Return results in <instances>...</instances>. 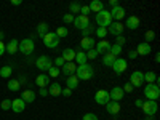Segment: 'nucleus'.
I'll return each mask as SVG.
<instances>
[{
  "mask_svg": "<svg viewBox=\"0 0 160 120\" xmlns=\"http://www.w3.org/2000/svg\"><path fill=\"white\" fill-rule=\"evenodd\" d=\"M155 80H157V74H155V72H148V74H144V82H148V83H155Z\"/></svg>",
  "mask_w": 160,
  "mask_h": 120,
  "instance_id": "34",
  "label": "nucleus"
},
{
  "mask_svg": "<svg viewBox=\"0 0 160 120\" xmlns=\"http://www.w3.org/2000/svg\"><path fill=\"white\" fill-rule=\"evenodd\" d=\"M21 99L24 102H34L35 101V93L32 90H24L22 95H21Z\"/></svg>",
  "mask_w": 160,
  "mask_h": 120,
  "instance_id": "25",
  "label": "nucleus"
},
{
  "mask_svg": "<svg viewBox=\"0 0 160 120\" xmlns=\"http://www.w3.org/2000/svg\"><path fill=\"white\" fill-rule=\"evenodd\" d=\"M59 72H61V69L56 68V66H51V68L48 69V75H50V77H58Z\"/></svg>",
  "mask_w": 160,
  "mask_h": 120,
  "instance_id": "38",
  "label": "nucleus"
},
{
  "mask_svg": "<svg viewBox=\"0 0 160 120\" xmlns=\"http://www.w3.org/2000/svg\"><path fill=\"white\" fill-rule=\"evenodd\" d=\"M74 26H75L77 29L83 31L85 28H88V26H90V18L88 16H83V15H78V16L74 18Z\"/></svg>",
  "mask_w": 160,
  "mask_h": 120,
  "instance_id": "11",
  "label": "nucleus"
},
{
  "mask_svg": "<svg viewBox=\"0 0 160 120\" xmlns=\"http://www.w3.org/2000/svg\"><path fill=\"white\" fill-rule=\"evenodd\" d=\"M93 32H95V29H93V26H88V28H85L83 31H82V34H83V37H90Z\"/></svg>",
  "mask_w": 160,
  "mask_h": 120,
  "instance_id": "44",
  "label": "nucleus"
},
{
  "mask_svg": "<svg viewBox=\"0 0 160 120\" xmlns=\"http://www.w3.org/2000/svg\"><path fill=\"white\" fill-rule=\"evenodd\" d=\"M123 29H125V26H123L122 22H120V21H114V22H111V26L108 28V34H112V35H122Z\"/></svg>",
  "mask_w": 160,
  "mask_h": 120,
  "instance_id": "12",
  "label": "nucleus"
},
{
  "mask_svg": "<svg viewBox=\"0 0 160 120\" xmlns=\"http://www.w3.org/2000/svg\"><path fill=\"white\" fill-rule=\"evenodd\" d=\"M125 42H127V38H125L123 35H117V45H120V47H122Z\"/></svg>",
  "mask_w": 160,
  "mask_h": 120,
  "instance_id": "48",
  "label": "nucleus"
},
{
  "mask_svg": "<svg viewBox=\"0 0 160 120\" xmlns=\"http://www.w3.org/2000/svg\"><path fill=\"white\" fill-rule=\"evenodd\" d=\"M111 68H112V71H114L117 75H120V74H123V72L127 71L128 62H127V59H123V58H115V61H114V64L111 66Z\"/></svg>",
  "mask_w": 160,
  "mask_h": 120,
  "instance_id": "7",
  "label": "nucleus"
},
{
  "mask_svg": "<svg viewBox=\"0 0 160 120\" xmlns=\"http://www.w3.org/2000/svg\"><path fill=\"white\" fill-rule=\"evenodd\" d=\"M144 96L148 101H157L160 96V88L157 83H148L144 88Z\"/></svg>",
  "mask_w": 160,
  "mask_h": 120,
  "instance_id": "2",
  "label": "nucleus"
},
{
  "mask_svg": "<svg viewBox=\"0 0 160 120\" xmlns=\"http://www.w3.org/2000/svg\"><path fill=\"white\" fill-rule=\"evenodd\" d=\"M111 13V16H112V19H115V21H120L123 16H125V8H122V7H114L112 8V11H109Z\"/></svg>",
  "mask_w": 160,
  "mask_h": 120,
  "instance_id": "18",
  "label": "nucleus"
},
{
  "mask_svg": "<svg viewBox=\"0 0 160 120\" xmlns=\"http://www.w3.org/2000/svg\"><path fill=\"white\" fill-rule=\"evenodd\" d=\"M66 85H68L69 90H75V88L78 87V78H77L75 75L68 77V78H66Z\"/></svg>",
  "mask_w": 160,
  "mask_h": 120,
  "instance_id": "27",
  "label": "nucleus"
},
{
  "mask_svg": "<svg viewBox=\"0 0 160 120\" xmlns=\"http://www.w3.org/2000/svg\"><path fill=\"white\" fill-rule=\"evenodd\" d=\"M61 58H62L66 62H72V61L75 59V51H74L72 48H66V50L62 51Z\"/></svg>",
  "mask_w": 160,
  "mask_h": 120,
  "instance_id": "23",
  "label": "nucleus"
},
{
  "mask_svg": "<svg viewBox=\"0 0 160 120\" xmlns=\"http://www.w3.org/2000/svg\"><path fill=\"white\" fill-rule=\"evenodd\" d=\"M64 64H66V61H64V59H62L61 56H58V58L55 59V66H56V68H59V69H61Z\"/></svg>",
  "mask_w": 160,
  "mask_h": 120,
  "instance_id": "46",
  "label": "nucleus"
},
{
  "mask_svg": "<svg viewBox=\"0 0 160 120\" xmlns=\"http://www.w3.org/2000/svg\"><path fill=\"white\" fill-rule=\"evenodd\" d=\"M125 28H128L130 31H135L139 28V18L138 16H128L127 22H125Z\"/></svg>",
  "mask_w": 160,
  "mask_h": 120,
  "instance_id": "17",
  "label": "nucleus"
},
{
  "mask_svg": "<svg viewBox=\"0 0 160 120\" xmlns=\"http://www.w3.org/2000/svg\"><path fill=\"white\" fill-rule=\"evenodd\" d=\"M61 95H62V96H71V95H72V90H69L68 87H66V88H62Z\"/></svg>",
  "mask_w": 160,
  "mask_h": 120,
  "instance_id": "50",
  "label": "nucleus"
},
{
  "mask_svg": "<svg viewBox=\"0 0 160 120\" xmlns=\"http://www.w3.org/2000/svg\"><path fill=\"white\" fill-rule=\"evenodd\" d=\"M142 102H144V101H142V99H139V98H138V99H136V101H135V106H136V108H142Z\"/></svg>",
  "mask_w": 160,
  "mask_h": 120,
  "instance_id": "52",
  "label": "nucleus"
},
{
  "mask_svg": "<svg viewBox=\"0 0 160 120\" xmlns=\"http://www.w3.org/2000/svg\"><path fill=\"white\" fill-rule=\"evenodd\" d=\"M95 32H96V35H98L101 40H102V38H106V35H108V29H106V28H98Z\"/></svg>",
  "mask_w": 160,
  "mask_h": 120,
  "instance_id": "40",
  "label": "nucleus"
},
{
  "mask_svg": "<svg viewBox=\"0 0 160 120\" xmlns=\"http://www.w3.org/2000/svg\"><path fill=\"white\" fill-rule=\"evenodd\" d=\"M114 61H115V56L111 55V53H106V55L102 56V64L108 66V68H111V66L114 64Z\"/></svg>",
  "mask_w": 160,
  "mask_h": 120,
  "instance_id": "30",
  "label": "nucleus"
},
{
  "mask_svg": "<svg viewBox=\"0 0 160 120\" xmlns=\"http://www.w3.org/2000/svg\"><path fill=\"white\" fill-rule=\"evenodd\" d=\"M122 90H123V93H131V91H133V87H131V83L128 82V83H125V87H123Z\"/></svg>",
  "mask_w": 160,
  "mask_h": 120,
  "instance_id": "49",
  "label": "nucleus"
},
{
  "mask_svg": "<svg viewBox=\"0 0 160 120\" xmlns=\"http://www.w3.org/2000/svg\"><path fill=\"white\" fill-rule=\"evenodd\" d=\"M42 38H43V45H45L47 48H56L58 43H59V38H58V35H56L55 32H48V34H45Z\"/></svg>",
  "mask_w": 160,
  "mask_h": 120,
  "instance_id": "5",
  "label": "nucleus"
},
{
  "mask_svg": "<svg viewBox=\"0 0 160 120\" xmlns=\"http://www.w3.org/2000/svg\"><path fill=\"white\" fill-rule=\"evenodd\" d=\"M146 120H154L152 117H146Z\"/></svg>",
  "mask_w": 160,
  "mask_h": 120,
  "instance_id": "60",
  "label": "nucleus"
},
{
  "mask_svg": "<svg viewBox=\"0 0 160 120\" xmlns=\"http://www.w3.org/2000/svg\"><path fill=\"white\" fill-rule=\"evenodd\" d=\"M48 80H50V77H48L47 74H40V75L35 77V83H37V87H40V88H47V87H48Z\"/></svg>",
  "mask_w": 160,
  "mask_h": 120,
  "instance_id": "22",
  "label": "nucleus"
},
{
  "mask_svg": "<svg viewBox=\"0 0 160 120\" xmlns=\"http://www.w3.org/2000/svg\"><path fill=\"white\" fill-rule=\"evenodd\" d=\"M56 35H58V38H62V37H68V34H69V31L64 28V26H59L58 28V31L55 32Z\"/></svg>",
  "mask_w": 160,
  "mask_h": 120,
  "instance_id": "36",
  "label": "nucleus"
},
{
  "mask_svg": "<svg viewBox=\"0 0 160 120\" xmlns=\"http://www.w3.org/2000/svg\"><path fill=\"white\" fill-rule=\"evenodd\" d=\"M109 5L114 8V7H117V5H118V2H117V0H109Z\"/></svg>",
  "mask_w": 160,
  "mask_h": 120,
  "instance_id": "56",
  "label": "nucleus"
},
{
  "mask_svg": "<svg viewBox=\"0 0 160 120\" xmlns=\"http://www.w3.org/2000/svg\"><path fill=\"white\" fill-rule=\"evenodd\" d=\"M3 53H5V43H3V42H0V56H2Z\"/></svg>",
  "mask_w": 160,
  "mask_h": 120,
  "instance_id": "53",
  "label": "nucleus"
},
{
  "mask_svg": "<svg viewBox=\"0 0 160 120\" xmlns=\"http://www.w3.org/2000/svg\"><path fill=\"white\" fill-rule=\"evenodd\" d=\"M151 51H152L151 43H146V42L139 43V45H138V50H136V53H138V55H141V56H148V55H151Z\"/></svg>",
  "mask_w": 160,
  "mask_h": 120,
  "instance_id": "20",
  "label": "nucleus"
},
{
  "mask_svg": "<svg viewBox=\"0 0 160 120\" xmlns=\"http://www.w3.org/2000/svg\"><path fill=\"white\" fill-rule=\"evenodd\" d=\"M62 21H64L66 24H71V22H74V15H71V13H66V15L62 16Z\"/></svg>",
  "mask_w": 160,
  "mask_h": 120,
  "instance_id": "43",
  "label": "nucleus"
},
{
  "mask_svg": "<svg viewBox=\"0 0 160 120\" xmlns=\"http://www.w3.org/2000/svg\"><path fill=\"white\" fill-rule=\"evenodd\" d=\"M106 111H108L109 114H112V115H117V114L120 112V102L109 101L108 104H106Z\"/></svg>",
  "mask_w": 160,
  "mask_h": 120,
  "instance_id": "21",
  "label": "nucleus"
},
{
  "mask_svg": "<svg viewBox=\"0 0 160 120\" xmlns=\"http://www.w3.org/2000/svg\"><path fill=\"white\" fill-rule=\"evenodd\" d=\"M142 112H144V115H148V117H152V115H155V112L158 111V106H157V102L155 101H148L146 99L144 102H142Z\"/></svg>",
  "mask_w": 160,
  "mask_h": 120,
  "instance_id": "6",
  "label": "nucleus"
},
{
  "mask_svg": "<svg viewBox=\"0 0 160 120\" xmlns=\"http://www.w3.org/2000/svg\"><path fill=\"white\" fill-rule=\"evenodd\" d=\"M154 59H155V62H158V61H160V55H158V53L155 55V58H154Z\"/></svg>",
  "mask_w": 160,
  "mask_h": 120,
  "instance_id": "58",
  "label": "nucleus"
},
{
  "mask_svg": "<svg viewBox=\"0 0 160 120\" xmlns=\"http://www.w3.org/2000/svg\"><path fill=\"white\" fill-rule=\"evenodd\" d=\"M85 53H87V59H96L98 58V51L95 48H91V50H88Z\"/></svg>",
  "mask_w": 160,
  "mask_h": 120,
  "instance_id": "39",
  "label": "nucleus"
},
{
  "mask_svg": "<svg viewBox=\"0 0 160 120\" xmlns=\"http://www.w3.org/2000/svg\"><path fill=\"white\" fill-rule=\"evenodd\" d=\"M61 91H62V88L59 83H51L48 87V95H51V96H59Z\"/></svg>",
  "mask_w": 160,
  "mask_h": 120,
  "instance_id": "26",
  "label": "nucleus"
},
{
  "mask_svg": "<svg viewBox=\"0 0 160 120\" xmlns=\"http://www.w3.org/2000/svg\"><path fill=\"white\" fill-rule=\"evenodd\" d=\"M24 109H26V102H24L21 98L13 99V101H11V111H13V112L19 114V112H22Z\"/></svg>",
  "mask_w": 160,
  "mask_h": 120,
  "instance_id": "15",
  "label": "nucleus"
},
{
  "mask_svg": "<svg viewBox=\"0 0 160 120\" xmlns=\"http://www.w3.org/2000/svg\"><path fill=\"white\" fill-rule=\"evenodd\" d=\"M80 3H77V2H72L71 5H69V11H71V15H74V13H80Z\"/></svg>",
  "mask_w": 160,
  "mask_h": 120,
  "instance_id": "37",
  "label": "nucleus"
},
{
  "mask_svg": "<svg viewBox=\"0 0 160 120\" xmlns=\"http://www.w3.org/2000/svg\"><path fill=\"white\" fill-rule=\"evenodd\" d=\"M50 31H48V24L47 22H40L38 26H37V34L40 35V37H43L45 34H48Z\"/></svg>",
  "mask_w": 160,
  "mask_h": 120,
  "instance_id": "31",
  "label": "nucleus"
},
{
  "mask_svg": "<svg viewBox=\"0 0 160 120\" xmlns=\"http://www.w3.org/2000/svg\"><path fill=\"white\" fill-rule=\"evenodd\" d=\"M82 120H98V115H96V114H93V112H88V114L83 115Z\"/></svg>",
  "mask_w": 160,
  "mask_h": 120,
  "instance_id": "45",
  "label": "nucleus"
},
{
  "mask_svg": "<svg viewBox=\"0 0 160 120\" xmlns=\"http://www.w3.org/2000/svg\"><path fill=\"white\" fill-rule=\"evenodd\" d=\"M0 108H2L3 111H10L11 109V101L10 99H3L2 102H0Z\"/></svg>",
  "mask_w": 160,
  "mask_h": 120,
  "instance_id": "42",
  "label": "nucleus"
},
{
  "mask_svg": "<svg viewBox=\"0 0 160 120\" xmlns=\"http://www.w3.org/2000/svg\"><path fill=\"white\" fill-rule=\"evenodd\" d=\"M95 50L98 51V55H106V53H109V50H111V42H109V40H106V38H102V40L98 42Z\"/></svg>",
  "mask_w": 160,
  "mask_h": 120,
  "instance_id": "13",
  "label": "nucleus"
},
{
  "mask_svg": "<svg viewBox=\"0 0 160 120\" xmlns=\"http://www.w3.org/2000/svg\"><path fill=\"white\" fill-rule=\"evenodd\" d=\"M130 83H131L133 88H139L144 83V74L141 71H135L130 75Z\"/></svg>",
  "mask_w": 160,
  "mask_h": 120,
  "instance_id": "8",
  "label": "nucleus"
},
{
  "mask_svg": "<svg viewBox=\"0 0 160 120\" xmlns=\"http://www.w3.org/2000/svg\"><path fill=\"white\" fill-rule=\"evenodd\" d=\"M123 95H125V93H123L122 87H114V88L109 91V98H111V101H115V102L122 101Z\"/></svg>",
  "mask_w": 160,
  "mask_h": 120,
  "instance_id": "14",
  "label": "nucleus"
},
{
  "mask_svg": "<svg viewBox=\"0 0 160 120\" xmlns=\"http://www.w3.org/2000/svg\"><path fill=\"white\" fill-rule=\"evenodd\" d=\"M11 72H13L11 66H3V68L0 69V77H3V78H10V77H11Z\"/></svg>",
  "mask_w": 160,
  "mask_h": 120,
  "instance_id": "33",
  "label": "nucleus"
},
{
  "mask_svg": "<svg viewBox=\"0 0 160 120\" xmlns=\"http://www.w3.org/2000/svg\"><path fill=\"white\" fill-rule=\"evenodd\" d=\"M48 95V90L47 88H40V96H47Z\"/></svg>",
  "mask_w": 160,
  "mask_h": 120,
  "instance_id": "55",
  "label": "nucleus"
},
{
  "mask_svg": "<svg viewBox=\"0 0 160 120\" xmlns=\"http://www.w3.org/2000/svg\"><path fill=\"white\" fill-rule=\"evenodd\" d=\"M109 53L111 55H114L115 58L120 55V53H122V47L120 45H117V43H114V45H111V50H109Z\"/></svg>",
  "mask_w": 160,
  "mask_h": 120,
  "instance_id": "35",
  "label": "nucleus"
},
{
  "mask_svg": "<svg viewBox=\"0 0 160 120\" xmlns=\"http://www.w3.org/2000/svg\"><path fill=\"white\" fill-rule=\"evenodd\" d=\"M80 13H82L83 16H88V13H90V7H88V5H83V7H80Z\"/></svg>",
  "mask_w": 160,
  "mask_h": 120,
  "instance_id": "47",
  "label": "nucleus"
},
{
  "mask_svg": "<svg viewBox=\"0 0 160 120\" xmlns=\"http://www.w3.org/2000/svg\"><path fill=\"white\" fill-rule=\"evenodd\" d=\"M93 47H95V38H91V37H83L82 42H80V48H82L83 51H88Z\"/></svg>",
  "mask_w": 160,
  "mask_h": 120,
  "instance_id": "19",
  "label": "nucleus"
},
{
  "mask_svg": "<svg viewBox=\"0 0 160 120\" xmlns=\"http://www.w3.org/2000/svg\"><path fill=\"white\" fill-rule=\"evenodd\" d=\"M136 56H138V53H136V50H131V51L128 53V58H130V59H135Z\"/></svg>",
  "mask_w": 160,
  "mask_h": 120,
  "instance_id": "51",
  "label": "nucleus"
},
{
  "mask_svg": "<svg viewBox=\"0 0 160 120\" xmlns=\"http://www.w3.org/2000/svg\"><path fill=\"white\" fill-rule=\"evenodd\" d=\"M35 66H37V69L38 71H48L51 66H53V61L48 58V56H38L37 61H35Z\"/></svg>",
  "mask_w": 160,
  "mask_h": 120,
  "instance_id": "9",
  "label": "nucleus"
},
{
  "mask_svg": "<svg viewBox=\"0 0 160 120\" xmlns=\"http://www.w3.org/2000/svg\"><path fill=\"white\" fill-rule=\"evenodd\" d=\"M18 47H19V42L16 38H13V40H10L8 45H5V51H8L10 55H15V53L18 51Z\"/></svg>",
  "mask_w": 160,
  "mask_h": 120,
  "instance_id": "24",
  "label": "nucleus"
},
{
  "mask_svg": "<svg viewBox=\"0 0 160 120\" xmlns=\"http://www.w3.org/2000/svg\"><path fill=\"white\" fill-rule=\"evenodd\" d=\"M75 71H77V66L74 64V61L72 62H66L62 68H61V72L64 74V75H68V77H71V75H74L75 74Z\"/></svg>",
  "mask_w": 160,
  "mask_h": 120,
  "instance_id": "16",
  "label": "nucleus"
},
{
  "mask_svg": "<svg viewBox=\"0 0 160 120\" xmlns=\"http://www.w3.org/2000/svg\"><path fill=\"white\" fill-rule=\"evenodd\" d=\"M35 50V43L32 38H24L19 42V47H18V51H21L22 55H31V53Z\"/></svg>",
  "mask_w": 160,
  "mask_h": 120,
  "instance_id": "4",
  "label": "nucleus"
},
{
  "mask_svg": "<svg viewBox=\"0 0 160 120\" xmlns=\"http://www.w3.org/2000/svg\"><path fill=\"white\" fill-rule=\"evenodd\" d=\"M95 101L99 104V106H106L111 98H109V91H106V90H98L96 91V95H95Z\"/></svg>",
  "mask_w": 160,
  "mask_h": 120,
  "instance_id": "10",
  "label": "nucleus"
},
{
  "mask_svg": "<svg viewBox=\"0 0 160 120\" xmlns=\"http://www.w3.org/2000/svg\"><path fill=\"white\" fill-rule=\"evenodd\" d=\"M111 22H112V16H111L109 11L102 10V11L96 13V24L99 26V28H106V29H108L111 26Z\"/></svg>",
  "mask_w": 160,
  "mask_h": 120,
  "instance_id": "3",
  "label": "nucleus"
},
{
  "mask_svg": "<svg viewBox=\"0 0 160 120\" xmlns=\"http://www.w3.org/2000/svg\"><path fill=\"white\" fill-rule=\"evenodd\" d=\"M75 61H77L78 66H80V64H87V53H85V51L75 53Z\"/></svg>",
  "mask_w": 160,
  "mask_h": 120,
  "instance_id": "32",
  "label": "nucleus"
},
{
  "mask_svg": "<svg viewBox=\"0 0 160 120\" xmlns=\"http://www.w3.org/2000/svg\"><path fill=\"white\" fill-rule=\"evenodd\" d=\"M18 82H19V83H26V77H22V75H21V78L18 80Z\"/></svg>",
  "mask_w": 160,
  "mask_h": 120,
  "instance_id": "57",
  "label": "nucleus"
},
{
  "mask_svg": "<svg viewBox=\"0 0 160 120\" xmlns=\"http://www.w3.org/2000/svg\"><path fill=\"white\" fill-rule=\"evenodd\" d=\"M13 7H19L21 5V0H11V2H10Z\"/></svg>",
  "mask_w": 160,
  "mask_h": 120,
  "instance_id": "54",
  "label": "nucleus"
},
{
  "mask_svg": "<svg viewBox=\"0 0 160 120\" xmlns=\"http://www.w3.org/2000/svg\"><path fill=\"white\" fill-rule=\"evenodd\" d=\"M154 37H155V32L154 31H148L144 34V38H146V43H151L152 40H154Z\"/></svg>",
  "mask_w": 160,
  "mask_h": 120,
  "instance_id": "41",
  "label": "nucleus"
},
{
  "mask_svg": "<svg viewBox=\"0 0 160 120\" xmlns=\"http://www.w3.org/2000/svg\"><path fill=\"white\" fill-rule=\"evenodd\" d=\"M93 74H95V71H93V68L90 64H80V66H77L75 77L78 80H90L93 77Z\"/></svg>",
  "mask_w": 160,
  "mask_h": 120,
  "instance_id": "1",
  "label": "nucleus"
},
{
  "mask_svg": "<svg viewBox=\"0 0 160 120\" xmlns=\"http://www.w3.org/2000/svg\"><path fill=\"white\" fill-rule=\"evenodd\" d=\"M7 87H8V90H11V91H19L21 83L18 82L16 78H10V80H8V83H7Z\"/></svg>",
  "mask_w": 160,
  "mask_h": 120,
  "instance_id": "29",
  "label": "nucleus"
},
{
  "mask_svg": "<svg viewBox=\"0 0 160 120\" xmlns=\"http://www.w3.org/2000/svg\"><path fill=\"white\" fill-rule=\"evenodd\" d=\"M88 7H90V11H95V13H99V11L104 10V5H102V2H99V0H93Z\"/></svg>",
  "mask_w": 160,
  "mask_h": 120,
  "instance_id": "28",
  "label": "nucleus"
},
{
  "mask_svg": "<svg viewBox=\"0 0 160 120\" xmlns=\"http://www.w3.org/2000/svg\"><path fill=\"white\" fill-rule=\"evenodd\" d=\"M2 37H3V34H2V32H0V42H2Z\"/></svg>",
  "mask_w": 160,
  "mask_h": 120,
  "instance_id": "59",
  "label": "nucleus"
}]
</instances>
